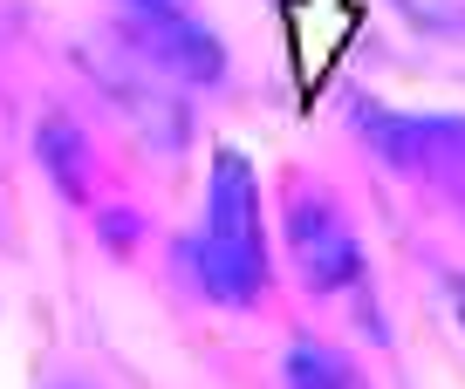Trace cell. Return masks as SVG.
I'll list each match as a JSON object with an SVG mask.
<instances>
[{
	"instance_id": "5",
	"label": "cell",
	"mask_w": 465,
	"mask_h": 389,
	"mask_svg": "<svg viewBox=\"0 0 465 389\" xmlns=\"http://www.w3.org/2000/svg\"><path fill=\"white\" fill-rule=\"evenodd\" d=\"M83 62H89V75H96V89L116 102V110L131 116V130L144 137L151 151H185L192 144V116H185V102L164 89V75H137L124 55H110V48H83Z\"/></svg>"
},
{
	"instance_id": "7",
	"label": "cell",
	"mask_w": 465,
	"mask_h": 389,
	"mask_svg": "<svg viewBox=\"0 0 465 389\" xmlns=\"http://www.w3.org/2000/svg\"><path fill=\"white\" fill-rule=\"evenodd\" d=\"M281 375H288V389H363V375L349 369L329 342H315V335H294V342H288Z\"/></svg>"
},
{
	"instance_id": "3",
	"label": "cell",
	"mask_w": 465,
	"mask_h": 389,
	"mask_svg": "<svg viewBox=\"0 0 465 389\" xmlns=\"http://www.w3.org/2000/svg\"><path fill=\"white\" fill-rule=\"evenodd\" d=\"M356 123L397 171L424 178L445 205L465 212V116H404V110L356 102Z\"/></svg>"
},
{
	"instance_id": "4",
	"label": "cell",
	"mask_w": 465,
	"mask_h": 389,
	"mask_svg": "<svg viewBox=\"0 0 465 389\" xmlns=\"http://www.w3.org/2000/svg\"><path fill=\"white\" fill-rule=\"evenodd\" d=\"M288 246L302 280L322 294V301H370V274H363V246H356V226L335 212L322 191H294L288 199Z\"/></svg>"
},
{
	"instance_id": "1",
	"label": "cell",
	"mask_w": 465,
	"mask_h": 389,
	"mask_svg": "<svg viewBox=\"0 0 465 389\" xmlns=\"http://www.w3.org/2000/svg\"><path fill=\"white\" fill-rule=\"evenodd\" d=\"M199 287L219 307H261L267 301V239H261V199H253V164L240 151H219L213 191H205L199 226Z\"/></svg>"
},
{
	"instance_id": "10",
	"label": "cell",
	"mask_w": 465,
	"mask_h": 389,
	"mask_svg": "<svg viewBox=\"0 0 465 389\" xmlns=\"http://www.w3.org/2000/svg\"><path fill=\"white\" fill-rule=\"evenodd\" d=\"M69 389H75V383H69Z\"/></svg>"
},
{
	"instance_id": "6",
	"label": "cell",
	"mask_w": 465,
	"mask_h": 389,
	"mask_svg": "<svg viewBox=\"0 0 465 389\" xmlns=\"http://www.w3.org/2000/svg\"><path fill=\"white\" fill-rule=\"evenodd\" d=\"M35 151H42V164L55 171V185L69 191V199H89V191H96V158H89V144L75 137L69 116H48L42 137H35Z\"/></svg>"
},
{
	"instance_id": "9",
	"label": "cell",
	"mask_w": 465,
	"mask_h": 389,
	"mask_svg": "<svg viewBox=\"0 0 465 389\" xmlns=\"http://www.w3.org/2000/svg\"><path fill=\"white\" fill-rule=\"evenodd\" d=\"M451 307H459V321H465V274L451 280Z\"/></svg>"
},
{
	"instance_id": "2",
	"label": "cell",
	"mask_w": 465,
	"mask_h": 389,
	"mask_svg": "<svg viewBox=\"0 0 465 389\" xmlns=\"http://www.w3.org/2000/svg\"><path fill=\"white\" fill-rule=\"evenodd\" d=\"M116 28L151 69H164V83L219 89L226 83V48H219L213 21L199 15V0H116Z\"/></svg>"
},
{
	"instance_id": "8",
	"label": "cell",
	"mask_w": 465,
	"mask_h": 389,
	"mask_svg": "<svg viewBox=\"0 0 465 389\" xmlns=\"http://www.w3.org/2000/svg\"><path fill=\"white\" fill-rule=\"evenodd\" d=\"M391 7L424 34H465V0H391Z\"/></svg>"
}]
</instances>
